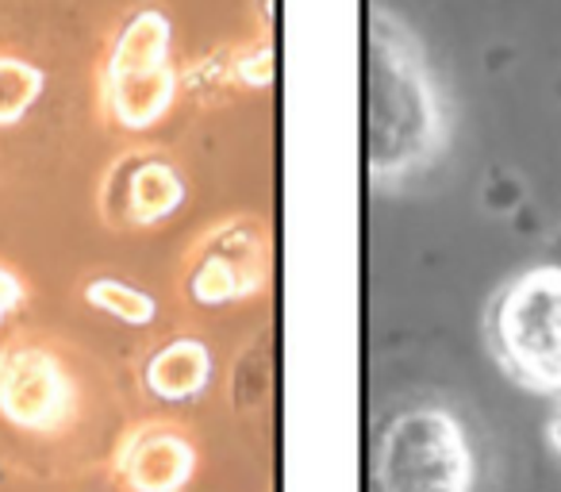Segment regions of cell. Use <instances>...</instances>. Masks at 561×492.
I'll list each match as a JSON object with an SVG mask.
<instances>
[{"label":"cell","instance_id":"cell-1","mask_svg":"<svg viewBox=\"0 0 561 492\" xmlns=\"http://www.w3.org/2000/svg\"><path fill=\"white\" fill-rule=\"evenodd\" d=\"M366 158L377 181H404L438 158L446 108L423 43L389 9L369 12Z\"/></svg>","mask_w":561,"mask_h":492},{"label":"cell","instance_id":"cell-2","mask_svg":"<svg viewBox=\"0 0 561 492\" xmlns=\"http://www.w3.org/2000/svg\"><path fill=\"white\" fill-rule=\"evenodd\" d=\"M178 81L170 16L154 4H142L119 24L116 39L104 55V112L124 131H147L173 108Z\"/></svg>","mask_w":561,"mask_h":492},{"label":"cell","instance_id":"cell-3","mask_svg":"<svg viewBox=\"0 0 561 492\" xmlns=\"http://www.w3.org/2000/svg\"><path fill=\"white\" fill-rule=\"evenodd\" d=\"M489 339L515 381L561 397V266L512 277L489 308Z\"/></svg>","mask_w":561,"mask_h":492},{"label":"cell","instance_id":"cell-4","mask_svg":"<svg viewBox=\"0 0 561 492\" xmlns=\"http://www.w3.org/2000/svg\"><path fill=\"white\" fill-rule=\"evenodd\" d=\"M381 492H469L473 450L461 423L443 408H412L385 427L377 446Z\"/></svg>","mask_w":561,"mask_h":492},{"label":"cell","instance_id":"cell-5","mask_svg":"<svg viewBox=\"0 0 561 492\" xmlns=\"http://www.w3.org/2000/svg\"><path fill=\"white\" fill-rule=\"evenodd\" d=\"M265 282V242L254 224L231 219L201 242L185 277V293L201 308H227L247 300Z\"/></svg>","mask_w":561,"mask_h":492},{"label":"cell","instance_id":"cell-6","mask_svg":"<svg viewBox=\"0 0 561 492\" xmlns=\"http://www.w3.org/2000/svg\"><path fill=\"white\" fill-rule=\"evenodd\" d=\"M73 385L62 362L39 346L0 354V415L24 431H58L70 420Z\"/></svg>","mask_w":561,"mask_h":492},{"label":"cell","instance_id":"cell-7","mask_svg":"<svg viewBox=\"0 0 561 492\" xmlns=\"http://www.w3.org/2000/svg\"><path fill=\"white\" fill-rule=\"evenodd\" d=\"M116 173L124 178V185H108L104 196L119 193L116 204H108L112 216H124L131 224H162L173 211L185 204L188 185L181 178V170L162 155H131L127 162L116 165Z\"/></svg>","mask_w":561,"mask_h":492},{"label":"cell","instance_id":"cell-8","mask_svg":"<svg viewBox=\"0 0 561 492\" xmlns=\"http://www.w3.org/2000/svg\"><path fill=\"white\" fill-rule=\"evenodd\" d=\"M193 469L196 450L170 427H139L119 454V473L131 492H181Z\"/></svg>","mask_w":561,"mask_h":492},{"label":"cell","instance_id":"cell-9","mask_svg":"<svg viewBox=\"0 0 561 492\" xmlns=\"http://www.w3.org/2000/svg\"><path fill=\"white\" fill-rule=\"evenodd\" d=\"M211 381V351L201 339H170L158 346L142 366V385L150 397L165 400V404H185V400L201 397L204 385Z\"/></svg>","mask_w":561,"mask_h":492},{"label":"cell","instance_id":"cell-10","mask_svg":"<svg viewBox=\"0 0 561 492\" xmlns=\"http://www.w3.org/2000/svg\"><path fill=\"white\" fill-rule=\"evenodd\" d=\"M85 305L127 323V328H147V323L158 320V300L142 293L139 285L119 282V277H93L85 285Z\"/></svg>","mask_w":561,"mask_h":492},{"label":"cell","instance_id":"cell-11","mask_svg":"<svg viewBox=\"0 0 561 492\" xmlns=\"http://www.w3.org/2000/svg\"><path fill=\"white\" fill-rule=\"evenodd\" d=\"M47 73L20 55H0V127H16L39 104Z\"/></svg>","mask_w":561,"mask_h":492},{"label":"cell","instance_id":"cell-12","mask_svg":"<svg viewBox=\"0 0 561 492\" xmlns=\"http://www.w3.org/2000/svg\"><path fill=\"white\" fill-rule=\"evenodd\" d=\"M234 66H239V81H247L250 89H265L273 81V55L265 43L257 50H242V58Z\"/></svg>","mask_w":561,"mask_h":492},{"label":"cell","instance_id":"cell-13","mask_svg":"<svg viewBox=\"0 0 561 492\" xmlns=\"http://www.w3.org/2000/svg\"><path fill=\"white\" fill-rule=\"evenodd\" d=\"M20 300H24V285H20V277L9 274V270L0 266V323H4L12 312H16Z\"/></svg>","mask_w":561,"mask_h":492},{"label":"cell","instance_id":"cell-14","mask_svg":"<svg viewBox=\"0 0 561 492\" xmlns=\"http://www.w3.org/2000/svg\"><path fill=\"white\" fill-rule=\"evenodd\" d=\"M553 443L561 446V415H558V420H553Z\"/></svg>","mask_w":561,"mask_h":492}]
</instances>
